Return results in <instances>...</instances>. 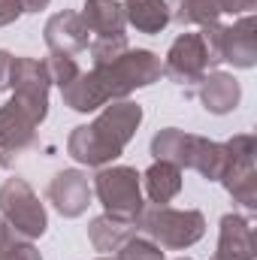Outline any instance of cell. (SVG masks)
Returning <instances> with one entry per match:
<instances>
[{"instance_id":"3","label":"cell","mask_w":257,"mask_h":260,"mask_svg":"<svg viewBox=\"0 0 257 260\" xmlns=\"http://www.w3.org/2000/svg\"><path fill=\"white\" fill-rule=\"evenodd\" d=\"M136 230H142L154 245L182 251L206 233V218L197 209H170V206H145L136 218Z\"/></svg>"},{"instance_id":"30","label":"cell","mask_w":257,"mask_h":260,"mask_svg":"<svg viewBox=\"0 0 257 260\" xmlns=\"http://www.w3.org/2000/svg\"><path fill=\"white\" fill-rule=\"evenodd\" d=\"M15 236H18V233H15V230L0 218V245H6V242H9V239H15Z\"/></svg>"},{"instance_id":"9","label":"cell","mask_w":257,"mask_h":260,"mask_svg":"<svg viewBox=\"0 0 257 260\" xmlns=\"http://www.w3.org/2000/svg\"><path fill=\"white\" fill-rule=\"evenodd\" d=\"M209 70V52L203 43V34H182L176 37V43L167 52L164 61V73L179 82V85H194L206 76Z\"/></svg>"},{"instance_id":"2","label":"cell","mask_w":257,"mask_h":260,"mask_svg":"<svg viewBox=\"0 0 257 260\" xmlns=\"http://www.w3.org/2000/svg\"><path fill=\"white\" fill-rule=\"evenodd\" d=\"M142 124V106L130 100H112L91 124L73 127L67 139V151L73 160L85 167H106L124 154L127 142Z\"/></svg>"},{"instance_id":"24","label":"cell","mask_w":257,"mask_h":260,"mask_svg":"<svg viewBox=\"0 0 257 260\" xmlns=\"http://www.w3.org/2000/svg\"><path fill=\"white\" fill-rule=\"evenodd\" d=\"M43 64L49 70V79H52L58 88H64L67 82H73V79L82 73L79 64H76V58H70V55H49Z\"/></svg>"},{"instance_id":"14","label":"cell","mask_w":257,"mask_h":260,"mask_svg":"<svg viewBox=\"0 0 257 260\" xmlns=\"http://www.w3.org/2000/svg\"><path fill=\"white\" fill-rule=\"evenodd\" d=\"M242 88L230 73H209L200 79V100L206 106V112L212 115H227L239 106Z\"/></svg>"},{"instance_id":"8","label":"cell","mask_w":257,"mask_h":260,"mask_svg":"<svg viewBox=\"0 0 257 260\" xmlns=\"http://www.w3.org/2000/svg\"><path fill=\"white\" fill-rule=\"evenodd\" d=\"M9 88H12V100L37 121L43 124L49 115V70L37 58H12L9 67Z\"/></svg>"},{"instance_id":"15","label":"cell","mask_w":257,"mask_h":260,"mask_svg":"<svg viewBox=\"0 0 257 260\" xmlns=\"http://www.w3.org/2000/svg\"><path fill=\"white\" fill-rule=\"evenodd\" d=\"M79 15L88 24V30L97 37H124L127 18H124V6L118 0H85Z\"/></svg>"},{"instance_id":"13","label":"cell","mask_w":257,"mask_h":260,"mask_svg":"<svg viewBox=\"0 0 257 260\" xmlns=\"http://www.w3.org/2000/svg\"><path fill=\"white\" fill-rule=\"evenodd\" d=\"M37 121L15 103L0 106V154H18L37 142Z\"/></svg>"},{"instance_id":"16","label":"cell","mask_w":257,"mask_h":260,"mask_svg":"<svg viewBox=\"0 0 257 260\" xmlns=\"http://www.w3.org/2000/svg\"><path fill=\"white\" fill-rule=\"evenodd\" d=\"M142 182H145V194H148V200L154 206H167L173 197H179V191H182V170L176 164L154 160L145 170Z\"/></svg>"},{"instance_id":"12","label":"cell","mask_w":257,"mask_h":260,"mask_svg":"<svg viewBox=\"0 0 257 260\" xmlns=\"http://www.w3.org/2000/svg\"><path fill=\"white\" fill-rule=\"evenodd\" d=\"M257 257V239L254 227L242 215H224L221 218V236H218V251L212 260H254Z\"/></svg>"},{"instance_id":"26","label":"cell","mask_w":257,"mask_h":260,"mask_svg":"<svg viewBox=\"0 0 257 260\" xmlns=\"http://www.w3.org/2000/svg\"><path fill=\"white\" fill-rule=\"evenodd\" d=\"M21 12H24L21 9V0H0V27L12 24Z\"/></svg>"},{"instance_id":"5","label":"cell","mask_w":257,"mask_h":260,"mask_svg":"<svg viewBox=\"0 0 257 260\" xmlns=\"http://www.w3.org/2000/svg\"><path fill=\"white\" fill-rule=\"evenodd\" d=\"M94 191L100 197L106 215L136 224L139 212L145 209L142 203V176L133 167H100L94 176Z\"/></svg>"},{"instance_id":"17","label":"cell","mask_w":257,"mask_h":260,"mask_svg":"<svg viewBox=\"0 0 257 260\" xmlns=\"http://www.w3.org/2000/svg\"><path fill=\"white\" fill-rule=\"evenodd\" d=\"M188 170H197L206 182H221V176L227 170V148H224V142H215V139H206V136H194Z\"/></svg>"},{"instance_id":"7","label":"cell","mask_w":257,"mask_h":260,"mask_svg":"<svg viewBox=\"0 0 257 260\" xmlns=\"http://www.w3.org/2000/svg\"><path fill=\"white\" fill-rule=\"evenodd\" d=\"M227 148V170L221 176L227 194L245 209H257V170H254V154H257V139L251 133H236L233 139L224 142Z\"/></svg>"},{"instance_id":"27","label":"cell","mask_w":257,"mask_h":260,"mask_svg":"<svg viewBox=\"0 0 257 260\" xmlns=\"http://www.w3.org/2000/svg\"><path fill=\"white\" fill-rule=\"evenodd\" d=\"M257 6V0H221V12H230V15H251V9Z\"/></svg>"},{"instance_id":"19","label":"cell","mask_w":257,"mask_h":260,"mask_svg":"<svg viewBox=\"0 0 257 260\" xmlns=\"http://www.w3.org/2000/svg\"><path fill=\"white\" fill-rule=\"evenodd\" d=\"M191 148H194V133H185V130H179V127H164L160 133H154V139H151L154 160L176 164L179 170H188Z\"/></svg>"},{"instance_id":"4","label":"cell","mask_w":257,"mask_h":260,"mask_svg":"<svg viewBox=\"0 0 257 260\" xmlns=\"http://www.w3.org/2000/svg\"><path fill=\"white\" fill-rule=\"evenodd\" d=\"M203 43L209 52V67L233 64L239 70H251L257 64V21L254 15H242L230 27L209 24L203 27Z\"/></svg>"},{"instance_id":"33","label":"cell","mask_w":257,"mask_h":260,"mask_svg":"<svg viewBox=\"0 0 257 260\" xmlns=\"http://www.w3.org/2000/svg\"><path fill=\"white\" fill-rule=\"evenodd\" d=\"M0 164H3V154H0Z\"/></svg>"},{"instance_id":"29","label":"cell","mask_w":257,"mask_h":260,"mask_svg":"<svg viewBox=\"0 0 257 260\" xmlns=\"http://www.w3.org/2000/svg\"><path fill=\"white\" fill-rule=\"evenodd\" d=\"M52 0H21V9L24 12H40V9H46Z\"/></svg>"},{"instance_id":"10","label":"cell","mask_w":257,"mask_h":260,"mask_svg":"<svg viewBox=\"0 0 257 260\" xmlns=\"http://www.w3.org/2000/svg\"><path fill=\"white\" fill-rule=\"evenodd\" d=\"M43 37H46V46H49V52L52 55H79V52H85L88 46H91V30H88V24L82 21V15L79 12H73V9H64V12H55L49 21H46V30H43Z\"/></svg>"},{"instance_id":"20","label":"cell","mask_w":257,"mask_h":260,"mask_svg":"<svg viewBox=\"0 0 257 260\" xmlns=\"http://www.w3.org/2000/svg\"><path fill=\"white\" fill-rule=\"evenodd\" d=\"M130 236H136V224L130 221H118L112 215H100L91 221L88 227V239L97 251H118Z\"/></svg>"},{"instance_id":"21","label":"cell","mask_w":257,"mask_h":260,"mask_svg":"<svg viewBox=\"0 0 257 260\" xmlns=\"http://www.w3.org/2000/svg\"><path fill=\"white\" fill-rule=\"evenodd\" d=\"M221 15V0H176V12H170V18H176L179 24H218Z\"/></svg>"},{"instance_id":"1","label":"cell","mask_w":257,"mask_h":260,"mask_svg":"<svg viewBox=\"0 0 257 260\" xmlns=\"http://www.w3.org/2000/svg\"><path fill=\"white\" fill-rule=\"evenodd\" d=\"M164 76V64L148 49H127L109 64H97L91 73H79L61 88L64 106L73 112H94L112 100H127L136 88H145Z\"/></svg>"},{"instance_id":"22","label":"cell","mask_w":257,"mask_h":260,"mask_svg":"<svg viewBox=\"0 0 257 260\" xmlns=\"http://www.w3.org/2000/svg\"><path fill=\"white\" fill-rule=\"evenodd\" d=\"M127 37H97L91 46H88V52H91V58H94V67L97 64H109V61H115L121 52H127Z\"/></svg>"},{"instance_id":"11","label":"cell","mask_w":257,"mask_h":260,"mask_svg":"<svg viewBox=\"0 0 257 260\" xmlns=\"http://www.w3.org/2000/svg\"><path fill=\"white\" fill-rule=\"evenodd\" d=\"M49 200L64 218H79L91 206V182L82 170H64L52 179L49 185Z\"/></svg>"},{"instance_id":"6","label":"cell","mask_w":257,"mask_h":260,"mask_svg":"<svg viewBox=\"0 0 257 260\" xmlns=\"http://www.w3.org/2000/svg\"><path fill=\"white\" fill-rule=\"evenodd\" d=\"M0 218L21 239H40L49 227L46 206L24 179H6L0 185Z\"/></svg>"},{"instance_id":"23","label":"cell","mask_w":257,"mask_h":260,"mask_svg":"<svg viewBox=\"0 0 257 260\" xmlns=\"http://www.w3.org/2000/svg\"><path fill=\"white\" fill-rule=\"evenodd\" d=\"M115 260H164V251H160V245H154L151 239L130 236L127 242L118 248V257Z\"/></svg>"},{"instance_id":"18","label":"cell","mask_w":257,"mask_h":260,"mask_svg":"<svg viewBox=\"0 0 257 260\" xmlns=\"http://www.w3.org/2000/svg\"><path fill=\"white\" fill-rule=\"evenodd\" d=\"M170 12L167 0H124V18L139 34H160L173 21Z\"/></svg>"},{"instance_id":"31","label":"cell","mask_w":257,"mask_h":260,"mask_svg":"<svg viewBox=\"0 0 257 260\" xmlns=\"http://www.w3.org/2000/svg\"><path fill=\"white\" fill-rule=\"evenodd\" d=\"M176 260H191V257H176Z\"/></svg>"},{"instance_id":"32","label":"cell","mask_w":257,"mask_h":260,"mask_svg":"<svg viewBox=\"0 0 257 260\" xmlns=\"http://www.w3.org/2000/svg\"><path fill=\"white\" fill-rule=\"evenodd\" d=\"M100 260H115V257H100Z\"/></svg>"},{"instance_id":"28","label":"cell","mask_w":257,"mask_h":260,"mask_svg":"<svg viewBox=\"0 0 257 260\" xmlns=\"http://www.w3.org/2000/svg\"><path fill=\"white\" fill-rule=\"evenodd\" d=\"M9 67H12V55L6 49H0V91L9 88Z\"/></svg>"},{"instance_id":"25","label":"cell","mask_w":257,"mask_h":260,"mask_svg":"<svg viewBox=\"0 0 257 260\" xmlns=\"http://www.w3.org/2000/svg\"><path fill=\"white\" fill-rule=\"evenodd\" d=\"M0 260H43V254L30 245V239H9L6 245H0Z\"/></svg>"}]
</instances>
